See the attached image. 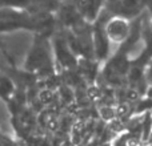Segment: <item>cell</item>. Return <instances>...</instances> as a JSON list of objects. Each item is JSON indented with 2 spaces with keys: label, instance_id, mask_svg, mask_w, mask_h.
<instances>
[{
  "label": "cell",
  "instance_id": "obj_1",
  "mask_svg": "<svg viewBox=\"0 0 152 146\" xmlns=\"http://www.w3.org/2000/svg\"><path fill=\"white\" fill-rule=\"evenodd\" d=\"M107 33L111 39L116 40V41H121V40L127 39L131 33L129 25L126 20L123 19H115L107 25Z\"/></svg>",
  "mask_w": 152,
  "mask_h": 146
},
{
  "label": "cell",
  "instance_id": "obj_2",
  "mask_svg": "<svg viewBox=\"0 0 152 146\" xmlns=\"http://www.w3.org/2000/svg\"><path fill=\"white\" fill-rule=\"evenodd\" d=\"M56 51H58V55H59V59L60 61L67 66H74L75 65V60L72 57V55L67 51L66 45H64V41L61 40H58L56 41Z\"/></svg>",
  "mask_w": 152,
  "mask_h": 146
},
{
  "label": "cell",
  "instance_id": "obj_3",
  "mask_svg": "<svg viewBox=\"0 0 152 146\" xmlns=\"http://www.w3.org/2000/svg\"><path fill=\"white\" fill-rule=\"evenodd\" d=\"M95 48H96V53L99 57H105L108 51V44L104 35L100 31H97L96 35H95Z\"/></svg>",
  "mask_w": 152,
  "mask_h": 146
},
{
  "label": "cell",
  "instance_id": "obj_4",
  "mask_svg": "<svg viewBox=\"0 0 152 146\" xmlns=\"http://www.w3.org/2000/svg\"><path fill=\"white\" fill-rule=\"evenodd\" d=\"M12 90V85L7 78H0V94L1 96H8Z\"/></svg>",
  "mask_w": 152,
  "mask_h": 146
},
{
  "label": "cell",
  "instance_id": "obj_5",
  "mask_svg": "<svg viewBox=\"0 0 152 146\" xmlns=\"http://www.w3.org/2000/svg\"><path fill=\"white\" fill-rule=\"evenodd\" d=\"M29 0H0V4L4 5H26Z\"/></svg>",
  "mask_w": 152,
  "mask_h": 146
},
{
  "label": "cell",
  "instance_id": "obj_6",
  "mask_svg": "<svg viewBox=\"0 0 152 146\" xmlns=\"http://www.w3.org/2000/svg\"><path fill=\"white\" fill-rule=\"evenodd\" d=\"M112 146H129V144H128V136L119 137L118 139H115V141H113Z\"/></svg>",
  "mask_w": 152,
  "mask_h": 146
}]
</instances>
